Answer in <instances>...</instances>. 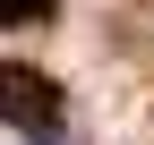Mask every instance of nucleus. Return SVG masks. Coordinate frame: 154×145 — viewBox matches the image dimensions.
<instances>
[{"label": "nucleus", "instance_id": "f257e3e1", "mask_svg": "<svg viewBox=\"0 0 154 145\" xmlns=\"http://www.w3.org/2000/svg\"><path fill=\"white\" fill-rule=\"evenodd\" d=\"M0 111H9V137L43 145V137H60V85L34 77L26 60H9V68H0Z\"/></svg>", "mask_w": 154, "mask_h": 145}, {"label": "nucleus", "instance_id": "f03ea898", "mask_svg": "<svg viewBox=\"0 0 154 145\" xmlns=\"http://www.w3.org/2000/svg\"><path fill=\"white\" fill-rule=\"evenodd\" d=\"M51 9H60V0H0V17H9V26H43Z\"/></svg>", "mask_w": 154, "mask_h": 145}]
</instances>
